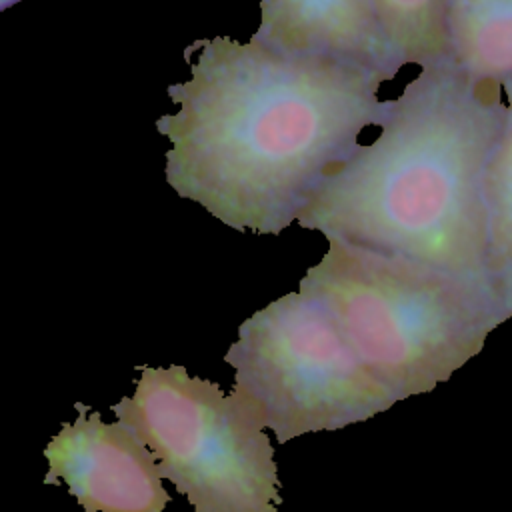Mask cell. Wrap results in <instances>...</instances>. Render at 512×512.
Wrapping results in <instances>:
<instances>
[{"label":"cell","mask_w":512,"mask_h":512,"mask_svg":"<svg viewBox=\"0 0 512 512\" xmlns=\"http://www.w3.org/2000/svg\"><path fill=\"white\" fill-rule=\"evenodd\" d=\"M450 58L478 84L512 82V0H448Z\"/></svg>","instance_id":"obj_8"},{"label":"cell","mask_w":512,"mask_h":512,"mask_svg":"<svg viewBox=\"0 0 512 512\" xmlns=\"http://www.w3.org/2000/svg\"><path fill=\"white\" fill-rule=\"evenodd\" d=\"M224 362L234 368V388L258 404L280 444L374 418L398 402L324 306L300 288L244 320Z\"/></svg>","instance_id":"obj_5"},{"label":"cell","mask_w":512,"mask_h":512,"mask_svg":"<svg viewBox=\"0 0 512 512\" xmlns=\"http://www.w3.org/2000/svg\"><path fill=\"white\" fill-rule=\"evenodd\" d=\"M496 288L500 292V298L504 302V306L508 308V312L512 314V270L506 272L502 278L496 280Z\"/></svg>","instance_id":"obj_11"},{"label":"cell","mask_w":512,"mask_h":512,"mask_svg":"<svg viewBox=\"0 0 512 512\" xmlns=\"http://www.w3.org/2000/svg\"><path fill=\"white\" fill-rule=\"evenodd\" d=\"M252 36L280 54L356 64L386 80L402 66L372 0H260Z\"/></svg>","instance_id":"obj_7"},{"label":"cell","mask_w":512,"mask_h":512,"mask_svg":"<svg viewBox=\"0 0 512 512\" xmlns=\"http://www.w3.org/2000/svg\"><path fill=\"white\" fill-rule=\"evenodd\" d=\"M132 396L112 412L154 452L164 480L194 512H276L278 468L262 410L184 366H138Z\"/></svg>","instance_id":"obj_4"},{"label":"cell","mask_w":512,"mask_h":512,"mask_svg":"<svg viewBox=\"0 0 512 512\" xmlns=\"http://www.w3.org/2000/svg\"><path fill=\"white\" fill-rule=\"evenodd\" d=\"M506 116L484 178L488 274L496 284L512 270V82L504 86Z\"/></svg>","instance_id":"obj_10"},{"label":"cell","mask_w":512,"mask_h":512,"mask_svg":"<svg viewBox=\"0 0 512 512\" xmlns=\"http://www.w3.org/2000/svg\"><path fill=\"white\" fill-rule=\"evenodd\" d=\"M186 48L192 76L168 86L178 112L156 120L170 140L166 182L238 232L282 234L390 106L376 96L386 78L364 66L280 54L254 36Z\"/></svg>","instance_id":"obj_1"},{"label":"cell","mask_w":512,"mask_h":512,"mask_svg":"<svg viewBox=\"0 0 512 512\" xmlns=\"http://www.w3.org/2000/svg\"><path fill=\"white\" fill-rule=\"evenodd\" d=\"M78 416L62 424L44 448L46 484L68 486L84 512H164L170 494L154 452L124 422L74 404Z\"/></svg>","instance_id":"obj_6"},{"label":"cell","mask_w":512,"mask_h":512,"mask_svg":"<svg viewBox=\"0 0 512 512\" xmlns=\"http://www.w3.org/2000/svg\"><path fill=\"white\" fill-rule=\"evenodd\" d=\"M16 2H20V0H0V10H6V8H10Z\"/></svg>","instance_id":"obj_12"},{"label":"cell","mask_w":512,"mask_h":512,"mask_svg":"<svg viewBox=\"0 0 512 512\" xmlns=\"http://www.w3.org/2000/svg\"><path fill=\"white\" fill-rule=\"evenodd\" d=\"M502 92L450 56L422 66L390 100L380 136L316 186L296 222L326 240L492 282L484 178L504 126Z\"/></svg>","instance_id":"obj_2"},{"label":"cell","mask_w":512,"mask_h":512,"mask_svg":"<svg viewBox=\"0 0 512 512\" xmlns=\"http://www.w3.org/2000/svg\"><path fill=\"white\" fill-rule=\"evenodd\" d=\"M372 4L402 66L422 68L450 56L448 0H372Z\"/></svg>","instance_id":"obj_9"},{"label":"cell","mask_w":512,"mask_h":512,"mask_svg":"<svg viewBox=\"0 0 512 512\" xmlns=\"http://www.w3.org/2000/svg\"><path fill=\"white\" fill-rule=\"evenodd\" d=\"M300 290L324 306L398 400L446 382L512 318L494 282L340 238L328 240Z\"/></svg>","instance_id":"obj_3"}]
</instances>
